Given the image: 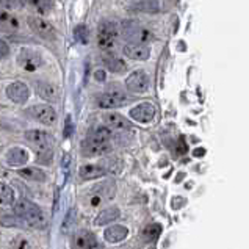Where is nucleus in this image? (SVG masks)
<instances>
[{"label": "nucleus", "mask_w": 249, "mask_h": 249, "mask_svg": "<svg viewBox=\"0 0 249 249\" xmlns=\"http://www.w3.org/2000/svg\"><path fill=\"white\" fill-rule=\"evenodd\" d=\"M5 160L10 166H22L28 161V152L22 147H13L6 152Z\"/></svg>", "instance_id": "19"}, {"label": "nucleus", "mask_w": 249, "mask_h": 249, "mask_svg": "<svg viewBox=\"0 0 249 249\" xmlns=\"http://www.w3.org/2000/svg\"><path fill=\"white\" fill-rule=\"evenodd\" d=\"M14 213H16L25 224L36 227V229H44L47 226V219L44 216V213H42V210L36 204L27 201V199H20V201L14 204Z\"/></svg>", "instance_id": "1"}, {"label": "nucleus", "mask_w": 249, "mask_h": 249, "mask_svg": "<svg viewBox=\"0 0 249 249\" xmlns=\"http://www.w3.org/2000/svg\"><path fill=\"white\" fill-rule=\"evenodd\" d=\"M10 53V46L3 39H0V58H5Z\"/></svg>", "instance_id": "32"}, {"label": "nucleus", "mask_w": 249, "mask_h": 249, "mask_svg": "<svg viewBox=\"0 0 249 249\" xmlns=\"http://www.w3.org/2000/svg\"><path fill=\"white\" fill-rule=\"evenodd\" d=\"M137 10H143V11H159L160 5H159V0H143L140 2Z\"/></svg>", "instance_id": "31"}, {"label": "nucleus", "mask_w": 249, "mask_h": 249, "mask_svg": "<svg viewBox=\"0 0 249 249\" xmlns=\"http://www.w3.org/2000/svg\"><path fill=\"white\" fill-rule=\"evenodd\" d=\"M27 2L30 3L32 6H35V8H36L42 14L49 13V11H51V8H52V2H51V0H27Z\"/></svg>", "instance_id": "28"}, {"label": "nucleus", "mask_w": 249, "mask_h": 249, "mask_svg": "<svg viewBox=\"0 0 249 249\" xmlns=\"http://www.w3.org/2000/svg\"><path fill=\"white\" fill-rule=\"evenodd\" d=\"M195 155H204V149H197V151L195 152Z\"/></svg>", "instance_id": "36"}, {"label": "nucleus", "mask_w": 249, "mask_h": 249, "mask_svg": "<svg viewBox=\"0 0 249 249\" xmlns=\"http://www.w3.org/2000/svg\"><path fill=\"white\" fill-rule=\"evenodd\" d=\"M18 65L28 72H33L42 65V58L39 53L32 51V49H22L18 55Z\"/></svg>", "instance_id": "9"}, {"label": "nucleus", "mask_w": 249, "mask_h": 249, "mask_svg": "<svg viewBox=\"0 0 249 249\" xmlns=\"http://www.w3.org/2000/svg\"><path fill=\"white\" fill-rule=\"evenodd\" d=\"M160 232H161V227L159 224H149L143 232V237L147 241H152L160 235Z\"/></svg>", "instance_id": "29"}, {"label": "nucleus", "mask_w": 249, "mask_h": 249, "mask_svg": "<svg viewBox=\"0 0 249 249\" xmlns=\"http://www.w3.org/2000/svg\"><path fill=\"white\" fill-rule=\"evenodd\" d=\"M97 46L102 51H113L116 46V38L108 36V35H102L97 33Z\"/></svg>", "instance_id": "26"}, {"label": "nucleus", "mask_w": 249, "mask_h": 249, "mask_svg": "<svg viewBox=\"0 0 249 249\" xmlns=\"http://www.w3.org/2000/svg\"><path fill=\"white\" fill-rule=\"evenodd\" d=\"M102 61H104L105 68L108 69V71H111V72L123 74V72H125V71H127V63H125V60L121 58V56H118V55L107 53V55H104Z\"/></svg>", "instance_id": "18"}, {"label": "nucleus", "mask_w": 249, "mask_h": 249, "mask_svg": "<svg viewBox=\"0 0 249 249\" xmlns=\"http://www.w3.org/2000/svg\"><path fill=\"white\" fill-rule=\"evenodd\" d=\"M123 53L125 58H130L135 61H146L149 56H151V52L149 49L143 44H137V42H129L123 47Z\"/></svg>", "instance_id": "12"}, {"label": "nucleus", "mask_w": 249, "mask_h": 249, "mask_svg": "<svg viewBox=\"0 0 249 249\" xmlns=\"http://www.w3.org/2000/svg\"><path fill=\"white\" fill-rule=\"evenodd\" d=\"M97 107L99 108H104V110H111V108H118V107L124 105L129 102V97L127 94L119 88H111L110 91L104 92V94H99L97 99Z\"/></svg>", "instance_id": "3"}, {"label": "nucleus", "mask_w": 249, "mask_h": 249, "mask_svg": "<svg viewBox=\"0 0 249 249\" xmlns=\"http://www.w3.org/2000/svg\"><path fill=\"white\" fill-rule=\"evenodd\" d=\"M20 28V22L16 16H13L10 11L0 8V32L5 33H13L18 32Z\"/></svg>", "instance_id": "15"}, {"label": "nucleus", "mask_w": 249, "mask_h": 249, "mask_svg": "<svg viewBox=\"0 0 249 249\" xmlns=\"http://www.w3.org/2000/svg\"><path fill=\"white\" fill-rule=\"evenodd\" d=\"M19 249H30V245L27 243V241H20V246Z\"/></svg>", "instance_id": "35"}, {"label": "nucleus", "mask_w": 249, "mask_h": 249, "mask_svg": "<svg viewBox=\"0 0 249 249\" xmlns=\"http://www.w3.org/2000/svg\"><path fill=\"white\" fill-rule=\"evenodd\" d=\"M111 151L110 141H101L88 135V138L82 143V154L85 157H101Z\"/></svg>", "instance_id": "5"}, {"label": "nucleus", "mask_w": 249, "mask_h": 249, "mask_svg": "<svg viewBox=\"0 0 249 249\" xmlns=\"http://www.w3.org/2000/svg\"><path fill=\"white\" fill-rule=\"evenodd\" d=\"M25 140L30 141V143L35 146V151H36L41 160H44V159L51 160L52 147H53V138L51 133L46 130H39V129L28 130V132H25Z\"/></svg>", "instance_id": "2"}, {"label": "nucleus", "mask_w": 249, "mask_h": 249, "mask_svg": "<svg viewBox=\"0 0 249 249\" xmlns=\"http://www.w3.org/2000/svg\"><path fill=\"white\" fill-rule=\"evenodd\" d=\"M18 174L22 177V179L33 180V182H44L46 180V173H44V171L39 169V168H33V166L19 169Z\"/></svg>", "instance_id": "22"}, {"label": "nucleus", "mask_w": 249, "mask_h": 249, "mask_svg": "<svg viewBox=\"0 0 249 249\" xmlns=\"http://www.w3.org/2000/svg\"><path fill=\"white\" fill-rule=\"evenodd\" d=\"M97 33L102 35H108V36L118 38L121 33H123V25L113 22V20H104V22L99 24L97 27Z\"/></svg>", "instance_id": "23"}, {"label": "nucleus", "mask_w": 249, "mask_h": 249, "mask_svg": "<svg viewBox=\"0 0 249 249\" xmlns=\"http://www.w3.org/2000/svg\"><path fill=\"white\" fill-rule=\"evenodd\" d=\"M125 87L129 91L132 92H146L151 87V79H149V75L146 71L143 69H138V71H133L129 75H127L125 79Z\"/></svg>", "instance_id": "4"}, {"label": "nucleus", "mask_w": 249, "mask_h": 249, "mask_svg": "<svg viewBox=\"0 0 249 249\" xmlns=\"http://www.w3.org/2000/svg\"><path fill=\"white\" fill-rule=\"evenodd\" d=\"M6 96L14 104H25L30 97V89L24 82H13L6 87Z\"/></svg>", "instance_id": "11"}, {"label": "nucleus", "mask_w": 249, "mask_h": 249, "mask_svg": "<svg viewBox=\"0 0 249 249\" xmlns=\"http://www.w3.org/2000/svg\"><path fill=\"white\" fill-rule=\"evenodd\" d=\"M89 137L96 138V140H101V141H110L111 140V129L107 124L99 125L89 133Z\"/></svg>", "instance_id": "27"}, {"label": "nucleus", "mask_w": 249, "mask_h": 249, "mask_svg": "<svg viewBox=\"0 0 249 249\" xmlns=\"http://www.w3.org/2000/svg\"><path fill=\"white\" fill-rule=\"evenodd\" d=\"M127 235H129V229L121 224L107 227L104 232V238L108 241V243H121V241L127 238Z\"/></svg>", "instance_id": "17"}, {"label": "nucleus", "mask_w": 249, "mask_h": 249, "mask_svg": "<svg viewBox=\"0 0 249 249\" xmlns=\"http://www.w3.org/2000/svg\"><path fill=\"white\" fill-rule=\"evenodd\" d=\"M75 36L79 38L82 42H87V38L88 36H85V27H77L75 28Z\"/></svg>", "instance_id": "33"}, {"label": "nucleus", "mask_w": 249, "mask_h": 249, "mask_svg": "<svg viewBox=\"0 0 249 249\" xmlns=\"http://www.w3.org/2000/svg\"><path fill=\"white\" fill-rule=\"evenodd\" d=\"M101 165L104 166V169L107 171V174H119L123 171V160L119 157H110L101 161Z\"/></svg>", "instance_id": "24"}, {"label": "nucleus", "mask_w": 249, "mask_h": 249, "mask_svg": "<svg viewBox=\"0 0 249 249\" xmlns=\"http://www.w3.org/2000/svg\"><path fill=\"white\" fill-rule=\"evenodd\" d=\"M27 24L33 30V33H36L38 36L44 38V39H55V36H56L53 25L49 22V20L42 19L39 16H30L27 19Z\"/></svg>", "instance_id": "7"}, {"label": "nucleus", "mask_w": 249, "mask_h": 249, "mask_svg": "<svg viewBox=\"0 0 249 249\" xmlns=\"http://www.w3.org/2000/svg\"><path fill=\"white\" fill-rule=\"evenodd\" d=\"M104 121L111 130H129L130 129V121H127L125 116H123L121 113H116V111L107 113L104 116Z\"/></svg>", "instance_id": "14"}, {"label": "nucleus", "mask_w": 249, "mask_h": 249, "mask_svg": "<svg viewBox=\"0 0 249 249\" xmlns=\"http://www.w3.org/2000/svg\"><path fill=\"white\" fill-rule=\"evenodd\" d=\"M24 6L22 0H0V8L6 11H16Z\"/></svg>", "instance_id": "30"}, {"label": "nucleus", "mask_w": 249, "mask_h": 249, "mask_svg": "<svg viewBox=\"0 0 249 249\" xmlns=\"http://www.w3.org/2000/svg\"><path fill=\"white\" fill-rule=\"evenodd\" d=\"M74 246L77 249H96L97 248V240L94 233L89 231H80L75 233L74 237Z\"/></svg>", "instance_id": "16"}, {"label": "nucleus", "mask_w": 249, "mask_h": 249, "mask_svg": "<svg viewBox=\"0 0 249 249\" xmlns=\"http://www.w3.org/2000/svg\"><path fill=\"white\" fill-rule=\"evenodd\" d=\"M28 113L36 119L39 121L41 124H46V125H53L56 123V111L55 108H52L49 104H39V105H33L30 107V110Z\"/></svg>", "instance_id": "8"}, {"label": "nucleus", "mask_w": 249, "mask_h": 249, "mask_svg": "<svg viewBox=\"0 0 249 249\" xmlns=\"http://www.w3.org/2000/svg\"><path fill=\"white\" fill-rule=\"evenodd\" d=\"M36 92L41 99H44L46 102H58L60 101V88L55 83L51 82H38L36 83Z\"/></svg>", "instance_id": "13"}, {"label": "nucleus", "mask_w": 249, "mask_h": 249, "mask_svg": "<svg viewBox=\"0 0 249 249\" xmlns=\"http://www.w3.org/2000/svg\"><path fill=\"white\" fill-rule=\"evenodd\" d=\"M116 195V187L113 182H104L101 185L94 187V191L89 196V205L91 207H99L102 202L110 201V199Z\"/></svg>", "instance_id": "6"}, {"label": "nucleus", "mask_w": 249, "mask_h": 249, "mask_svg": "<svg viewBox=\"0 0 249 249\" xmlns=\"http://www.w3.org/2000/svg\"><path fill=\"white\" fill-rule=\"evenodd\" d=\"M79 174L83 180H92V179H99V177H104L107 174V171L104 169L102 165H83L79 171Z\"/></svg>", "instance_id": "21"}, {"label": "nucleus", "mask_w": 249, "mask_h": 249, "mask_svg": "<svg viewBox=\"0 0 249 249\" xmlns=\"http://www.w3.org/2000/svg\"><path fill=\"white\" fill-rule=\"evenodd\" d=\"M130 118L140 124H149L155 118V105L151 102H143L130 110Z\"/></svg>", "instance_id": "10"}, {"label": "nucleus", "mask_w": 249, "mask_h": 249, "mask_svg": "<svg viewBox=\"0 0 249 249\" xmlns=\"http://www.w3.org/2000/svg\"><path fill=\"white\" fill-rule=\"evenodd\" d=\"M94 79H96L97 82H105V79H107L105 71H102V69H97L96 72H94Z\"/></svg>", "instance_id": "34"}, {"label": "nucleus", "mask_w": 249, "mask_h": 249, "mask_svg": "<svg viewBox=\"0 0 249 249\" xmlns=\"http://www.w3.org/2000/svg\"><path fill=\"white\" fill-rule=\"evenodd\" d=\"M0 204L2 205L14 204V190L5 182H0Z\"/></svg>", "instance_id": "25"}, {"label": "nucleus", "mask_w": 249, "mask_h": 249, "mask_svg": "<svg viewBox=\"0 0 249 249\" xmlns=\"http://www.w3.org/2000/svg\"><path fill=\"white\" fill-rule=\"evenodd\" d=\"M121 216V210L118 207H108L102 210L94 219V226H108L111 223H115L116 219Z\"/></svg>", "instance_id": "20"}]
</instances>
